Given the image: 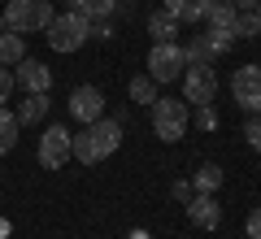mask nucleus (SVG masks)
<instances>
[{
    "instance_id": "f257e3e1",
    "label": "nucleus",
    "mask_w": 261,
    "mask_h": 239,
    "mask_svg": "<svg viewBox=\"0 0 261 239\" xmlns=\"http://www.w3.org/2000/svg\"><path fill=\"white\" fill-rule=\"evenodd\" d=\"M122 144V126L109 118H96L92 126H83L79 135H70V152L79 156V166H96L105 156H113Z\"/></svg>"
},
{
    "instance_id": "f03ea898",
    "label": "nucleus",
    "mask_w": 261,
    "mask_h": 239,
    "mask_svg": "<svg viewBox=\"0 0 261 239\" xmlns=\"http://www.w3.org/2000/svg\"><path fill=\"white\" fill-rule=\"evenodd\" d=\"M192 126V113H187V100H174V96H157L152 104V135L161 144H178Z\"/></svg>"
},
{
    "instance_id": "7ed1b4c3",
    "label": "nucleus",
    "mask_w": 261,
    "mask_h": 239,
    "mask_svg": "<svg viewBox=\"0 0 261 239\" xmlns=\"http://www.w3.org/2000/svg\"><path fill=\"white\" fill-rule=\"evenodd\" d=\"M44 35H48V48H53V52H79V48L92 39V22L70 9V13H57Z\"/></svg>"
},
{
    "instance_id": "20e7f679",
    "label": "nucleus",
    "mask_w": 261,
    "mask_h": 239,
    "mask_svg": "<svg viewBox=\"0 0 261 239\" xmlns=\"http://www.w3.org/2000/svg\"><path fill=\"white\" fill-rule=\"evenodd\" d=\"M53 0H9L5 5V26L18 31V35H31V31H48L53 22Z\"/></svg>"
},
{
    "instance_id": "39448f33",
    "label": "nucleus",
    "mask_w": 261,
    "mask_h": 239,
    "mask_svg": "<svg viewBox=\"0 0 261 239\" xmlns=\"http://www.w3.org/2000/svg\"><path fill=\"white\" fill-rule=\"evenodd\" d=\"M183 70H187L183 44H152V52H148V78L152 83H178Z\"/></svg>"
},
{
    "instance_id": "423d86ee",
    "label": "nucleus",
    "mask_w": 261,
    "mask_h": 239,
    "mask_svg": "<svg viewBox=\"0 0 261 239\" xmlns=\"http://www.w3.org/2000/svg\"><path fill=\"white\" fill-rule=\"evenodd\" d=\"M231 96L244 113H261V65H240L231 74Z\"/></svg>"
},
{
    "instance_id": "0eeeda50",
    "label": "nucleus",
    "mask_w": 261,
    "mask_h": 239,
    "mask_svg": "<svg viewBox=\"0 0 261 239\" xmlns=\"http://www.w3.org/2000/svg\"><path fill=\"white\" fill-rule=\"evenodd\" d=\"M214 96H218L214 65H187L183 70V100L187 104H214Z\"/></svg>"
},
{
    "instance_id": "6e6552de",
    "label": "nucleus",
    "mask_w": 261,
    "mask_h": 239,
    "mask_svg": "<svg viewBox=\"0 0 261 239\" xmlns=\"http://www.w3.org/2000/svg\"><path fill=\"white\" fill-rule=\"evenodd\" d=\"M70 118L83 122V126H92L96 118H105V92L92 83H79L74 92H70Z\"/></svg>"
},
{
    "instance_id": "1a4fd4ad",
    "label": "nucleus",
    "mask_w": 261,
    "mask_h": 239,
    "mask_svg": "<svg viewBox=\"0 0 261 239\" xmlns=\"http://www.w3.org/2000/svg\"><path fill=\"white\" fill-rule=\"evenodd\" d=\"M70 130L65 126H48L44 135H39V166L44 170H61L65 161H70Z\"/></svg>"
},
{
    "instance_id": "9d476101",
    "label": "nucleus",
    "mask_w": 261,
    "mask_h": 239,
    "mask_svg": "<svg viewBox=\"0 0 261 239\" xmlns=\"http://www.w3.org/2000/svg\"><path fill=\"white\" fill-rule=\"evenodd\" d=\"M13 83L27 87V96H48V92H53V70H48L44 61H35V57H22Z\"/></svg>"
},
{
    "instance_id": "9b49d317",
    "label": "nucleus",
    "mask_w": 261,
    "mask_h": 239,
    "mask_svg": "<svg viewBox=\"0 0 261 239\" xmlns=\"http://www.w3.org/2000/svg\"><path fill=\"white\" fill-rule=\"evenodd\" d=\"M183 209H187V222H192V226H200V230H218V226H222L218 196H209V192H192V200H187Z\"/></svg>"
},
{
    "instance_id": "f8f14e48",
    "label": "nucleus",
    "mask_w": 261,
    "mask_h": 239,
    "mask_svg": "<svg viewBox=\"0 0 261 239\" xmlns=\"http://www.w3.org/2000/svg\"><path fill=\"white\" fill-rule=\"evenodd\" d=\"M235 18H240V9H235L231 0H209V9H205L209 31H231L235 35Z\"/></svg>"
},
{
    "instance_id": "ddd939ff",
    "label": "nucleus",
    "mask_w": 261,
    "mask_h": 239,
    "mask_svg": "<svg viewBox=\"0 0 261 239\" xmlns=\"http://www.w3.org/2000/svg\"><path fill=\"white\" fill-rule=\"evenodd\" d=\"M178 26H183V22H178L174 13H166V9L148 13V35H152V44H174Z\"/></svg>"
},
{
    "instance_id": "4468645a",
    "label": "nucleus",
    "mask_w": 261,
    "mask_h": 239,
    "mask_svg": "<svg viewBox=\"0 0 261 239\" xmlns=\"http://www.w3.org/2000/svg\"><path fill=\"white\" fill-rule=\"evenodd\" d=\"M161 9H166V13H174L178 22H205V9H209V0H166Z\"/></svg>"
},
{
    "instance_id": "2eb2a0df",
    "label": "nucleus",
    "mask_w": 261,
    "mask_h": 239,
    "mask_svg": "<svg viewBox=\"0 0 261 239\" xmlns=\"http://www.w3.org/2000/svg\"><path fill=\"white\" fill-rule=\"evenodd\" d=\"M70 9H74V13H83L87 22H100V18H113L118 0H70Z\"/></svg>"
},
{
    "instance_id": "dca6fc26",
    "label": "nucleus",
    "mask_w": 261,
    "mask_h": 239,
    "mask_svg": "<svg viewBox=\"0 0 261 239\" xmlns=\"http://www.w3.org/2000/svg\"><path fill=\"white\" fill-rule=\"evenodd\" d=\"M44 113H48V96H27L18 109V126H39Z\"/></svg>"
},
{
    "instance_id": "f3484780",
    "label": "nucleus",
    "mask_w": 261,
    "mask_h": 239,
    "mask_svg": "<svg viewBox=\"0 0 261 239\" xmlns=\"http://www.w3.org/2000/svg\"><path fill=\"white\" fill-rule=\"evenodd\" d=\"M22 57H27V44H22V35L18 31H0V65H18Z\"/></svg>"
},
{
    "instance_id": "a211bd4d",
    "label": "nucleus",
    "mask_w": 261,
    "mask_h": 239,
    "mask_svg": "<svg viewBox=\"0 0 261 239\" xmlns=\"http://www.w3.org/2000/svg\"><path fill=\"white\" fill-rule=\"evenodd\" d=\"M18 148V113H9L0 104V156Z\"/></svg>"
},
{
    "instance_id": "6ab92c4d",
    "label": "nucleus",
    "mask_w": 261,
    "mask_h": 239,
    "mask_svg": "<svg viewBox=\"0 0 261 239\" xmlns=\"http://www.w3.org/2000/svg\"><path fill=\"white\" fill-rule=\"evenodd\" d=\"M218 187H222V170H218V166H200V170H196L192 192H209V196H218Z\"/></svg>"
},
{
    "instance_id": "aec40b11",
    "label": "nucleus",
    "mask_w": 261,
    "mask_h": 239,
    "mask_svg": "<svg viewBox=\"0 0 261 239\" xmlns=\"http://www.w3.org/2000/svg\"><path fill=\"white\" fill-rule=\"evenodd\" d=\"M157 87L161 83H152L148 74H140V78H130V100L135 104H157Z\"/></svg>"
},
{
    "instance_id": "412c9836",
    "label": "nucleus",
    "mask_w": 261,
    "mask_h": 239,
    "mask_svg": "<svg viewBox=\"0 0 261 239\" xmlns=\"http://www.w3.org/2000/svg\"><path fill=\"white\" fill-rule=\"evenodd\" d=\"M200 44H205L214 57H222V52H231L235 35H231V31H205V35H200Z\"/></svg>"
},
{
    "instance_id": "4be33fe9",
    "label": "nucleus",
    "mask_w": 261,
    "mask_h": 239,
    "mask_svg": "<svg viewBox=\"0 0 261 239\" xmlns=\"http://www.w3.org/2000/svg\"><path fill=\"white\" fill-rule=\"evenodd\" d=\"M252 35H261L257 9H248V13H240V18H235V39H252Z\"/></svg>"
},
{
    "instance_id": "5701e85b",
    "label": "nucleus",
    "mask_w": 261,
    "mask_h": 239,
    "mask_svg": "<svg viewBox=\"0 0 261 239\" xmlns=\"http://www.w3.org/2000/svg\"><path fill=\"white\" fill-rule=\"evenodd\" d=\"M183 57H187V65H214V52L200 44V35H196L192 44H183Z\"/></svg>"
},
{
    "instance_id": "b1692460",
    "label": "nucleus",
    "mask_w": 261,
    "mask_h": 239,
    "mask_svg": "<svg viewBox=\"0 0 261 239\" xmlns=\"http://www.w3.org/2000/svg\"><path fill=\"white\" fill-rule=\"evenodd\" d=\"M244 139H248L252 152H261V113H248V122H244Z\"/></svg>"
},
{
    "instance_id": "393cba45",
    "label": "nucleus",
    "mask_w": 261,
    "mask_h": 239,
    "mask_svg": "<svg viewBox=\"0 0 261 239\" xmlns=\"http://www.w3.org/2000/svg\"><path fill=\"white\" fill-rule=\"evenodd\" d=\"M196 126L200 130H218V113H214V104H196Z\"/></svg>"
},
{
    "instance_id": "a878e982",
    "label": "nucleus",
    "mask_w": 261,
    "mask_h": 239,
    "mask_svg": "<svg viewBox=\"0 0 261 239\" xmlns=\"http://www.w3.org/2000/svg\"><path fill=\"white\" fill-rule=\"evenodd\" d=\"M13 74H9V65H0V104H9V92H13Z\"/></svg>"
},
{
    "instance_id": "bb28decb",
    "label": "nucleus",
    "mask_w": 261,
    "mask_h": 239,
    "mask_svg": "<svg viewBox=\"0 0 261 239\" xmlns=\"http://www.w3.org/2000/svg\"><path fill=\"white\" fill-rule=\"evenodd\" d=\"M244 230H248V239H261V204L248 213V222H244Z\"/></svg>"
},
{
    "instance_id": "cd10ccee",
    "label": "nucleus",
    "mask_w": 261,
    "mask_h": 239,
    "mask_svg": "<svg viewBox=\"0 0 261 239\" xmlns=\"http://www.w3.org/2000/svg\"><path fill=\"white\" fill-rule=\"evenodd\" d=\"M92 39H113V26H109V18L92 22Z\"/></svg>"
},
{
    "instance_id": "c85d7f7f",
    "label": "nucleus",
    "mask_w": 261,
    "mask_h": 239,
    "mask_svg": "<svg viewBox=\"0 0 261 239\" xmlns=\"http://www.w3.org/2000/svg\"><path fill=\"white\" fill-rule=\"evenodd\" d=\"M174 196L187 204V200H192V183H174Z\"/></svg>"
},
{
    "instance_id": "c756f323",
    "label": "nucleus",
    "mask_w": 261,
    "mask_h": 239,
    "mask_svg": "<svg viewBox=\"0 0 261 239\" xmlns=\"http://www.w3.org/2000/svg\"><path fill=\"white\" fill-rule=\"evenodd\" d=\"M231 5H235V9H240V13H248V9H257V0H231Z\"/></svg>"
},
{
    "instance_id": "7c9ffc66",
    "label": "nucleus",
    "mask_w": 261,
    "mask_h": 239,
    "mask_svg": "<svg viewBox=\"0 0 261 239\" xmlns=\"http://www.w3.org/2000/svg\"><path fill=\"white\" fill-rule=\"evenodd\" d=\"M257 18H261V0H257Z\"/></svg>"
}]
</instances>
